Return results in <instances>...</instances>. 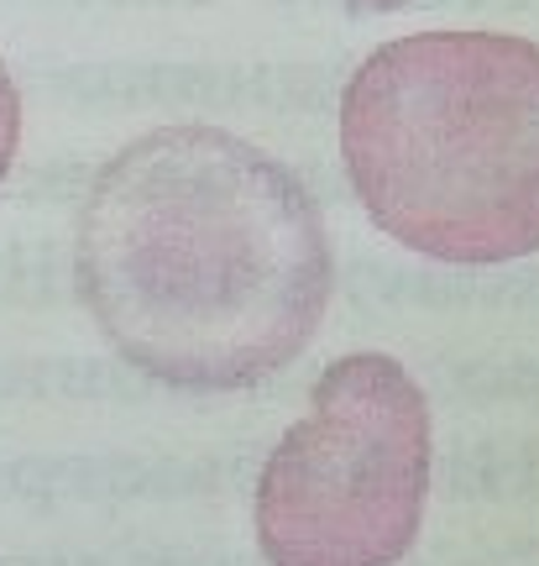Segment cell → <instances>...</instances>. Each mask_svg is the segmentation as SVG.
Wrapping results in <instances>:
<instances>
[{
    "mask_svg": "<svg viewBox=\"0 0 539 566\" xmlns=\"http://www.w3.org/2000/svg\"><path fill=\"white\" fill-rule=\"evenodd\" d=\"M80 294L147 378L246 388L320 331L330 242L278 158L215 126H162L89 184Z\"/></svg>",
    "mask_w": 539,
    "mask_h": 566,
    "instance_id": "cell-1",
    "label": "cell"
},
{
    "mask_svg": "<svg viewBox=\"0 0 539 566\" xmlns=\"http://www.w3.org/2000/svg\"><path fill=\"white\" fill-rule=\"evenodd\" d=\"M367 216L440 263L539 252V42L414 32L382 42L340 101Z\"/></svg>",
    "mask_w": 539,
    "mask_h": 566,
    "instance_id": "cell-2",
    "label": "cell"
},
{
    "mask_svg": "<svg viewBox=\"0 0 539 566\" xmlns=\"http://www.w3.org/2000/svg\"><path fill=\"white\" fill-rule=\"evenodd\" d=\"M430 499V405L409 367L357 352L315 388V405L257 483L267 566H399Z\"/></svg>",
    "mask_w": 539,
    "mask_h": 566,
    "instance_id": "cell-3",
    "label": "cell"
},
{
    "mask_svg": "<svg viewBox=\"0 0 539 566\" xmlns=\"http://www.w3.org/2000/svg\"><path fill=\"white\" fill-rule=\"evenodd\" d=\"M17 137H21V95L6 63H0V179L11 174V158H17Z\"/></svg>",
    "mask_w": 539,
    "mask_h": 566,
    "instance_id": "cell-4",
    "label": "cell"
}]
</instances>
